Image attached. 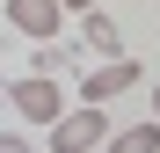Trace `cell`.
I'll return each instance as SVG.
<instances>
[{
	"label": "cell",
	"mask_w": 160,
	"mask_h": 153,
	"mask_svg": "<svg viewBox=\"0 0 160 153\" xmlns=\"http://www.w3.org/2000/svg\"><path fill=\"white\" fill-rule=\"evenodd\" d=\"M44 131H51V153H102L109 110H102V102H80V110H66L58 124H44Z\"/></svg>",
	"instance_id": "obj_1"
},
{
	"label": "cell",
	"mask_w": 160,
	"mask_h": 153,
	"mask_svg": "<svg viewBox=\"0 0 160 153\" xmlns=\"http://www.w3.org/2000/svg\"><path fill=\"white\" fill-rule=\"evenodd\" d=\"M131 88H146V66L131 59V51H124V59H102V66L80 73V102H102V110H109L117 95H131Z\"/></svg>",
	"instance_id": "obj_2"
},
{
	"label": "cell",
	"mask_w": 160,
	"mask_h": 153,
	"mask_svg": "<svg viewBox=\"0 0 160 153\" xmlns=\"http://www.w3.org/2000/svg\"><path fill=\"white\" fill-rule=\"evenodd\" d=\"M8 102H15L29 124H58V117L73 110V102L58 95V73H22V80H8Z\"/></svg>",
	"instance_id": "obj_3"
},
{
	"label": "cell",
	"mask_w": 160,
	"mask_h": 153,
	"mask_svg": "<svg viewBox=\"0 0 160 153\" xmlns=\"http://www.w3.org/2000/svg\"><path fill=\"white\" fill-rule=\"evenodd\" d=\"M58 22H66L58 0H8V29L29 37V44H51V37H58Z\"/></svg>",
	"instance_id": "obj_4"
},
{
	"label": "cell",
	"mask_w": 160,
	"mask_h": 153,
	"mask_svg": "<svg viewBox=\"0 0 160 153\" xmlns=\"http://www.w3.org/2000/svg\"><path fill=\"white\" fill-rule=\"evenodd\" d=\"M80 44H88L95 59H124V29H117L102 8H80Z\"/></svg>",
	"instance_id": "obj_5"
},
{
	"label": "cell",
	"mask_w": 160,
	"mask_h": 153,
	"mask_svg": "<svg viewBox=\"0 0 160 153\" xmlns=\"http://www.w3.org/2000/svg\"><path fill=\"white\" fill-rule=\"evenodd\" d=\"M102 153H160V124H124L102 139Z\"/></svg>",
	"instance_id": "obj_6"
},
{
	"label": "cell",
	"mask_w": 160,
	"mask_h": 153,
	"mask_svg": "<svg viewBox=\"0 0 160 153\" xmlns=\"http://www.w3.org/2000/svg\"><path fill=\"white\" fill-rule=\"evenodd\" d=\"M66 66H73V44H58V37L29 51V73H66Z\"/></svg>",
	"instance_id": "obj_7"
},
{
	"label": "cell",
	"mask_w": 160,
	"mask_h": 153,
	"mask_svg": "<svg viewBox=\"0 0 160 153\" xmlns=\"http://www.w3.org/2000/svg\"><path fill=\"white\" fill-rule=\"evenodd\" d=\"M0 153H37L29 139H15V131H0Z\"/></svg>",
	"instance_id": "obj_8"
},
{
	"label": "cell",
	"mask_w": 160,
	"mask_h": 153,
	"mask_svg": "<svg viewBox=\"0 0 160 153\" xmlns=\"http://www.w3.org/2000/svg\"><path fill=\"white\" fill-rule=\"evenodd\" d=\"M58 8H66V15H80V8H102V0H58Z\"/></svg>",
	"instance_id": "obj_9"
},
{
	"label": "cell",
	"mask_w": 160,
	"mask_h": 153,
	"mask_svg": "<svg viewBox=\"0 0 160 153\" xmlns=\"http://www.w3.org/2000/svg\"><path fill=\"white\" fill-rule=\"evenodd\" d=\"M153 124H160V80H153Z\"/></svg>",
	"instance_id": "obj_10"
},
{
	"label": "cell",
	"mask_w": 160,
	"mask_h": 153,
	"mask_svg": "<svg viewBox=\"0 0 160 153\" xmlns=\"http://www.w3.org/2000/svg\"><path fill=\"white\" fill-rule=\"evenodd\" d=\"M153 8H160V0H153Z\"/></svg>",
	"instance_id": "obj_11"
}]
</instances>
